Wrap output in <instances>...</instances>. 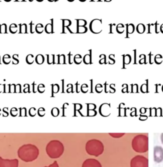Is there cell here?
Here are the masks:
<instances>
[{"instance_id":"obj_1","label":"cell","mask_w":163,"mask_h":167,"mask_svg":"<svg viewBox=\"0 0 163 167\" xmlns=\"http://www.w3.org/2000/svg\"><path fill=\"white\" fill-rule=\"evenodd\" d=\"M39 154V149L35 145L32 144H24L19 147L17 151L19 158L25 162H31L36 160Z\"/></svg>"},{"instance_id":"obj_2","label":"cell","mask_w":163,"mask_h":167,"mask_svg":"<svg viewBox=\"0 0 163 167\" xmlns=\"http://www.w3.org/2000/svg\"><path fill=\"white\" fill-rule=\"evenodd\" d=\"M64 147L63 143L58 140L50 141L46 146V153L52 159H57L63 155Z\"/></svg>"},{"instance_id":"obj_3","label":"cell","mask_w":163,"mask_h":167,"mask_svg":"<svg viewBox=\"0 0 163 167\" xmlns=\"http://www.w3.org/2000/svg\"><path fill=\"white\" fill-rule=\"evenodd\" d=\"M132 148L138 153H145L149 151V137L145 134H139L132 140Z\"/></svg>"},{"instance_id":"obj_4","label":"cell","mask_w":163,"mask_h":167,"mask_svg":"<svg viewBox=\"0 0 163 167\" xmlns=\"http://www.w3.org/2000/svg\"><path fill=\"white\" fill-rule=\"evenodd\" d=\"M85 150L88 154L97 157L104 152V145L100 140L91 139L87 142Z\"/></svg>"},{"instance_id":"obj_5","label":"cell","mask_w":163,"mask_h":167,"mask_svg":"<svg viewBox=\"0 0 163 167\" xmlns=\"http://www.w3.org/2000/svg\"><path fill=\"white\" fill-rule=\"evenodd\" d=\"M131 167H149V159L142 155H137L132 158Z\"/></svg>"},{"instance_id":"obj_6","label":"cell","mask_w":163,"mask_h":167,"mask_svg":"<svg viewBox=\"0 0 163 167\" xmlns=\"http://www.w3.org/2000/svg\"><path fill=\"white\" fill-rule=\"evenodd\" d=\"M89 29L94 34H99L102 31V21L100 19H94L90 23Z\"/></svg>"},{"instance_id":"obj_7","label":"cell","mask_w":163,"mask_h":167,"mask_svg":"<svg viewBox=\"0 0 163 167\" xmlns=\"http://www.w3.org/2000/svg\"><path fill=\"white\" fill-rule=\"evenodd\" d=\"M0 167H19L17 159H5L0 157Z\"/></svg>"},{"instance_id":"obj_8","label":"cell","mask_w":163,"mask_h":167,"mask_svg":"<svg viewBox=\"0 0 163 167\" xmlns=\"http://www.w3.org/2000/svg\"><path fill=\"white\" fill-rule=\"evenodd\" d=\"M154 160L157 163H160L163 161V148L161 146L154 147Z\"/></svg>"},{"instance_id":"obj_9","label":"cell","mask_w":163,"mask_h":167,"mask_svg":"<svg viewBox=\"0 0 163 167\" xmlns=\"http://www.w3.org/2000/svg\"><path fill=\"white\" fill-rule=\"evenodd\" d=\"M82 167H102V165L97 159L89 158L84 161Z\"/></svg>"},{"instance_id":"obj_10","label":"cell","mask_w":163,"mask_h":167,"mask_svg":"<svg viewBox=\"0 0 163 167\" xmlns=\"http://www.w3.org/2000/svg\"><path fill=\"white\" fill-rule=\"evenodd\" d=\"M62 21H63V31H62V33H65V29H68V31L70 33H73V32L70 29H69V26L72 25V21L69 19H62Z\"/></svg>"},{"instance_id":"obj_11","label":"cell","mask_w":163,"mask_h":167,"mask_svg":"<svg viewBox=\"0 0 163 167\" xmlns=\"http://www.w3.org/2000/svg\"><path fill=\"white\" fill-rule=\"evenodd\" d=\"M52 22L47 24L45 27V31L47 34H52L54 33V31H53V19L51 20Z\"/></svg>"},{"instance_id":"obj_12","label":"cell","mask_w":163,"mask_h":167,"mask_svg":"<svg viewBox=\"0 0 163 167\" xmlns=\"http://www.w3.org/2000/svg\"><path fill=\"white\" fill-rule=\"evenodd\" d=\"M19 26V33L20 34H26L28 33V27L26 24H20Z\"/></svg>"},{"instance_id":"obj_13","label":"cell","mask_w":163,"mask_h":167,"mask_svg":"<svg viewBox=\"0 0 163 167\" xmlns=\"http://www.w3.org/2000/svg\"><path fill=\"white\" fill-rule=\"evenodd\" d=\"M35 61L38 64H42L45 61V58H44V55L41 54H38L35 58Z\"/></svg>"},{"instance_id":"obj_14","label":"cell","mask_w":163,"mask_h":167,"mask_svg":"<svg viewBox=\"0 0 163 167\" xmlns=\"http://www.w3.org/2000/svg\"><path fill=\"white\" fill-rule=\"evenodd\" d=\"M44 30H45V27L42 24H38L35 27V31L38 34H41L44 32Z\"/></svg>"},{"instance_id":"obj_15","label":"cell","mask_w":163,"mask_h":167,"mask_svg":"<svg viewBox=\"0 0 163 167\" xmlns=\"http://www.w3.org/2000/svg\"><path fill=\"white\" fill-rule=\"evenodd\" d=\"M87 28L86 26H77V33L84 34L87 32Z\"/></svg>"},{"instance_id":"obj_16","label":"cell","mask_w":163,"mask_h":167,"mask_svg":"<svg viewBox=\"0 0 163 167\" xmlns=\"http://www.w3.org/2000/svg\"><path fill=\"white\" fill-rule=\"evenodd\" d=\"M9 31L12 34H15L18 31V26L15 24H12L9 27Z\"/></svg>"},{"instance_id":"obj_17","label":"cell","mask_w":163,"mask_h":167,"mask_svg":"<svg viewBox=\"0 0 163 167\" xmlns=\"http://www.w3.org/2000/svg\"><path fill=\"white\" fill-rule=\"evenodd\" d=\"M91 54H86L83 58V61L85 64H92L91 62Z\"/></svg>"},{"instance_id":"obj_18","label":"cell","mask_w":163,"mask_h":167,"mask_svg":"<svg viewBox=\"0 0 163 167\" xmlns=\"http://www.w3.org/2000/svg\"><path fill=\"white\" fill-rule=\"evenodd\" d=\"M3 63L5 64H9L11 62V57H10V55H4V56L3 57Z\"/></svg>"},{"instance_id":"obj_19","label":"cell","mask_w":163,"mask_h":167,"mask_svg":"<svg viewBox=\"0 0 163 167\" xmlns=\"http://www.w3.org/2000/svg\"><path fill=\"white\" fill-rule=\"evenodd\" d=\"M26 63L28 64H32L34 62V61H35L33 55L29 54L26 56Z\"/></svg>"},{"instance_id":"obj_20","label":"cell","mask_w":163,"mask_h":167,"mask_svg":"<svg viewBox=\"0 0 163 167\" xmlns=\"http://www.w3.org/2000/svg\"><path fill=\"white\" fill-rule=\"evenodd\" d=\"M82 57L81 55H75V57H74V62L76 64H80L82 63Z\"/></svg>"},{"instance_id":"obj_21","label":"cell","mask_w":163,"mask_h":167,"mask_svg":"<svg viewBox=\"0 0 163 167\" xmlns=\"http://www.w3.org/2000/svg\"><path fill=\"white\" fill-rule=\"evenodd\" d=\"M136 31L139 34H143L145 31V26L142 24H140L138 25L137 27H136Z\"/></svg>"},{"instance_id":"obj_22","label":"cell","mask_w":163,"mask_h":167,"mask_svg":"<svg viewBox=\"0 0 163 167\" xmlns=\"http://www.w3.org/2000/svg\"><path fill=\"white\" fill-rule=\"evenodd\" d=\"M77 26H86L87 21L84 19H77Z\"/></svg>"},{"instance_id":"obj_23","label":"cell","mask_w":163,"mask_h":167,"mask_svg":"<svg viewBox=\"0 0 163 167\" xmlns=\"http://www.w3.org/2000/svg\"><path fill=\"white\" fill-rule=\"evenodd\" d=\"M124 133H122V134H121V133H110L109 135L110 136H112V137H113V138H115V139H118V138H121V137H122V136L124 135Z\"/></svg>"},{"instance_id":"obj_24","label":"cell","mask_w":163,"mask_h":167,"mask_svg":"<svg viewBox=\"0 0 163 167\" xmlns=\"http://www.w3.org/2000/svg\"><path fill=\"white\" fill-rule=\"evenodd\" d=\"M47 63L48 64H52L54 62L55 55H47Z\"/></svg>"},{"instance_id":"obj_25","label":"cell","mask_w":163,"mask_h":167,"mask_svg":"<svg viewBox=\"0 0 163 167\" xmlns=\"http://www.w3.org/2000/svg\"><path fill=\"white\" fill-rule=\"evenodd\" d=\"M66 64V57H65L64 55L62 54L59 55L58 64Z\"/></svg>"},{"instance_id":"obj_26","label":"cell","mask_w":163,"mask_h":167,"mask_svg":"<svg viewBox=\"0 0 163 167\" xmlns=\"http://www.w3.org/2000/svg\"><path fill=\"white\" fill-rule=\"evenodd\" d=\"M134 31V25L132 24H129L128 26H127V32L129 34H132L133 33Z\"/></svg>"},{"instance_id":"obj_27","label":"cell","mask_w":163,"mask_h":167,"mask_svg":"<svg viewBox=\"0 0 163 167\" xmlns=\"http://www.w3.org/2000/svg\"><path fill=\"white\" fill-rule=\"evenodd\" d=\"M12 64H18L19 63V55L18 54H14L12 56Z\"/></svg>"},{"instance_id":"obj_28","label":"cell","mask_w":163,"mask_h":167,"mask_svg":"<svg viewBox=\"0 0 163 167\" xmlns=\"http://www.w3.org/2000/svg\"><path fill=\"white\" fill-rule=\"evenodd\" d=\"M162 56H161V55L159 54V55H157L155 56V59H154V60H155V63L157 64H160L162 62Z\"/></svg>"},{"instance_id":"obj_29","label":"cell","mask_w":163,"mask_h":167,"mask_svg":"<svg viewBox=\"0 0 163 167\" xmlns=\"http://www.w3.org/2000/svg\"><path fill=\"white\" fill-rule=\"evenodd\" d=\"M7 26L6 24H1V34H7Z\"/></svg>"},{"instance_id":"obj_30","label":"cell","mask_w":163,"mask_h":167,"mask_svg":"<svg viewBox=\"0 0 163 167\" xmlns=\"http://www.w3.org/2000/svg\"><path fill=\"white\" fill-rule=\"evenodd\" d=\"M131 61V57L129 55H126L124 56V64H129Z\"/></svg>"},{"instance_id":"obj_31","label":"cell","mask_w":163,"mask_h":167,"mask_svg":"<svg viewBox=\"0 0 163 167\" xmlns=\"http://www.w3.org/2000/svg\"><path fill=\"white\" fill-rule=\"evenodd\" d=\"M74 57H75V55H73L72 54V52H69L68 54V62L69 64H72L74 62Z\"/></svg>"},{"instance_id":"obj_32","label":"cell","mask_w":163,"mask_h":167,"mask_svg":"<svg viewBox=\"0 0 163 167\" xmlns=\"http://www.w3.org/2000/svg\"><path fill=\"white\" fill-rule=\"evenodd\" d=\"M124 25L122 24H119L117 26V31L119 34L122 33L124 32Z\"/></svg>"},{"instance_id":"obj_33","label":"cell","mask_w":163,"mask_h":167,"mask_svg":"<svg viewBox=\"0 0 163 167\" xmlns=\"http://www.w3.org/2000/svg\"><path fill=\"white\" fill-rule=\"evenodd\" d=\"M100 57L101 58V59L100 60V64H106V56L104 54H102L100 56Z\"/></svg>"},{"instance_id":"obj_34","label":"cell","mask_w":163,"mask_h":167,"mask_svg":"<svg viewBox=\"0 0 163 167\" xmlns=\"http://www.w3.org/2000/svg\"><path fill=\"white\" fill-rule=\"evenodd\" d=\"M59 114V111L57 108L55 107V108L52 109V116H58Z\"/></svg>"},{"instance_id":"obj_35","label":"cell","mask_w":163,"mask_h":167,"mask_svg":"<svg viewBox=\"0 0 163 167\" xmlns=\"http://www.w3.org/2000/svg\"><path fill=\"white\" fill-rule=\"evenodd\" d=\"M147 85L146 84H143V85H142L141 87V91H142V93H146L147 92Z\"/></svg>"},{"instance_id":"obj_36","label":"cell","mask_w":163,"mask_h":167,"mask_svg":"<svg viewBox=\"0 0 163 167\" xmlns=\"http://www.w3.org/2000/svg\"><path fill=\"white\" fill-rule=\"evenodd\" d=\"M59 90V87L58 85L56 84V85H52V92L53 93H57Z\"/></svg>"},{"instance_id":"obj_37","label":"cell","mask_w":163,"mask_h":167,"mask_svg":"<svg viewBox=\"0 0 163 167\" xmlns=\"http://www.w3.org/2000/svg\"><path fill=\"white\" fill-rule=\"evenodd\" d=\"M102 90H103V87H102L101 85L100 84H98L96 86V91H97V93H101L102 91Z\"/></svg>"},{"instance_id":"obj_38","label":"cell","mask_w":163,"mask_h":167,"mask_svg":"<svg viewBox=\"0 0 163 167\" xmlns=\"http://www.w3.org/2000/svg\"><path fill=\"white\" fill-rule=\"evenodd\" d=\"M38 90L40 93H43L45 91V85H43V84H40V85L38 87Z\"/></svg>"},{"instance_id":"obj_39","label":"cell","mask_w":163,"mask_h":167,"mask_svg":"<svg viewBox=\"0 0 163 167\" xmlns=\"http://www.w3.org/2000/svg\"><path fill=\"white\" fill-rule=\"evenodd\" d=\"M138 90V86L136 84L134 85H132V92L137 93Z\"/></svg>"},{"instance_id":"obj_40","label":"cell","mask_w":163,"mask_h":167,"mask_svg":"<svg viewBox=\"0 0 163 167\" xmlns=\"http://www.w3.org/2000/svg\"><path fill=\"white\" fill-rule=\"evenodd\" d=\"M81 90L84 93H86L87 90H88V86H87V85H86V84L83 85L81 87Z\"/></svg>"},{"instance_id":"obj_41","label":"cell","mask_w":163,"mask_h":167,"mask_svg":"<svg viewBox=\"0 0 163 167\" xmlns=\"http://www.w3.org/2000/svg\"><path fill=\"white\" fill-rule=\"evenodd\" d=\"M115 63V60H114V55H110L109 56V64H113Z\"/></svg>"},{"instance_id":"obj_42","label":"cell","mask_w":163,"mask_h":167,"mask_svg":"<svg viewBox=\"0 0 163 167\" xmlns=\"http://www.w3.org/2000/svg\"><path fill=\"white\" fill-rule=\"evenodd\" d=\"M44 167H59L58 163H57V162H56V161H55V162L54 163H52V164H50V165H48V166H44Z\"/></svg>"},{"instance_id":"obj_43","label":"cell","mask_w":163,"mask_h":167,"mask_svg":"<svg viewBox=\"0 0 163 167\" xmlns=\"http://www.w3.org/2000/svg\"><path fill=\"white\" fill-rule=\"evenodd\" d=\"M29 26H30V32L31 34H33L35 32V31H34L33 29V26H34V23L32 22V21H31L29 24Z\"/></svg>"},{"instance_id":"obj_44","label":"cell","mask_w":163,"mask_h":167,"mask_svg":"<svg viewBox=\"0 0 163 167\" xmlns=\"http://www.w3.org/2000/svg\"><path fill=\"white\" fill-rule=\"evenodd\" d=\"M15 90H17V91H18L20 92V85H17V86L15 87Z\"/></svg>"},{"instance_id":"obj_45","label":"cell","mask_w":163,"mask_h":167,"mask_svg":"<svg viewBox=\"0 0 163 167\" xmlns=\"http://www.w3.org/2000/svg\"><path fill=\"white\" fill-rule=\"evenodd\" d=\"M145 57H144L143 59H141L140 61V64H143V63H145Z\"/></svg>"},{"instance_id":"obj_46","label":"cell","mask_w":163,"mask_h":167,"mask_svg":"<svg viewBox=\"0 0 163 167\" xmlns=\"http://www.w3.org/2000/svg\"><path fill=\"white\" fill-rule=\"evenodd\" d=\"M161 142H162V144H163V133L162 134H161Z\"/></svg>"},{"instance_id":"obj_47","label":"cell","mask_w":163,"mask_h":167,"mask_svg":"<svg viewBox=\"0 0 163 167\" xmlns=\"http://www.w3.org/2000/svg\"><path fill=\"white\" fill-rule=\"evenodd\" d=\"M161 32H162L163 33V24L162 25V26H161Z\"/></svg>"},{"instance_id":"obj_48","label":"cell","mask_w":163,"mask_h":167,"mask_svg":"<svg viewBox=\"0 0 163 167\" xmlns=\"http://www.w3.org/2000/svg\"><path fill=\"white\" fill-rule=\"evenodd\" d=\"M15 1H19V2H23V1H25V0H15Z\"/></svg>"},{"instance_id":"obj_49","label":"cell","mask_w":163,"mask_h":167,"mask_svg":"<svg viewBox=\"0 0 163 167\" xmlns=\"http://www.w3.org/2000/svg\"><path fill=\"white\" fill-rule=\"evenodd\" d=\"M48 1H50V2H53V1H56V0H48Z\"/></svg>"},{"instance_id":"obj_50","label":"cell","mask_w":163,"mask_h":167,"mask_svg":"<svg viewBox=\"0 0 163 167\" xmlns=\"http://www.w3.org/2000/svg\"><path fill=\"white\" fill-rule=\"evenodd\" d=\"M4 1H5L6 2H10V1H11L12 0H4Z\"/></svg>"},{"instance_id":"obj_51","label":"cell","mask_w":163,"mask_h":167,"mask_svg":"<svg viewBox=\"0 0 163 167\" xmlns=\"http://www.w3.org/2000/svg\"><path fill=\"white\" fill-rule=\"evenodd\" d=\"M80 1H81V2H84V1H85L86 0H79Z\"/></svg>"},{"instance_id":"obj_52","label":"cell","mask_w":163,"mask_h":167,"mask_svg":"<svg viewBox=\"0 0 163 167\" xmlns=\"http://www.w3.org/2000/svg\"><path fill=\"white\" fill-rule=\"evenodd\" d=\"M68 1H69V2H73V1H74L75 0H68Z\"/></svg>"},{"instance_id":"obj_53","label":"cell","mask_w":163,"mask_h":167,"mask_svg":"<svg viewBox=\"0 0 163 167\" xmlns=\"http://www.w3.org/2000/svg\"><path fill=\"white\" fill-rule=\"evenodd\" d=\"M37 1H38V2H41V1H43L44 0H36Z\"/></svg>"},{"instance_id":"obj_54","label":"cell","mask_w":163,"mask_h":167,"mask_svg":"<svg viewBox=\"0 0 163 167\" xmlns=\"http://www.w3.org/2000/svg\"><path fill=\"white\" fill-rule=\"evenodd\" d=\"M0 34H1V24H0Z\"/></svg>"},{"instance_id":"obj_55","label":"cell","mask_w":163,"mask_h":167,"mask_svg":"<svg viewBox=\"0 0 163 167\" xmlns=\"http://www.w3.org/2000/svg\"><path fill=\"white\" fill-rule=\"evenodd\" d=\"M29 1H31H31H33V0H29Z\"/></svg>"},{"instance_id":"obj_56","label":"cell","mask_w":163,"mask_h":167,"mask_svg":"<svg viewBox=\"0 0 163 167\" xmlns=\"http://www.w3.org/2000/svg\"><path fill=\"white\" fill-rule=\"evenodd\" d=\"M0 64H1V59H0Z\"/></svg>"},{"instance_id":"obj_57","label":"cell","mask_w":163,"mask_h":167,"mask_svg":"<svg viewBox=\"0 0 163 167\" xmlns=\"http://www.w3.org/2000/svg\"><path fill=\"white\" fill-rule=\"evenodd\" d=\"M162 91H163V86H162Z\"/></svg>"}]
</instances>
